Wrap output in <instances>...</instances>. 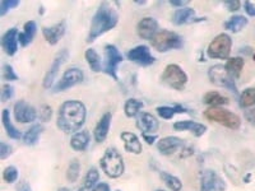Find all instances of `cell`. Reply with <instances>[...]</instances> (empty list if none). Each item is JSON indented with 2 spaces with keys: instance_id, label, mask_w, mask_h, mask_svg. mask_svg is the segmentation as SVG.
<instances>
[{
  "instance_id": "cell-31",
  "label": "cell",
  "mask_w": 255,
  "mask_h": 191,
  "mask_svg": "<svg viewBox=\"0 0 255 191\" xmlns=\"http://www.w3.org/2000/svg\"><path fill=\"white\" fill-rule=\"evenodd\" d=\"M144 107V104L142 101L137 100V98H129V100L125 102L124 111L125 115L128 117H135L140 113V110Z\"/></svg>"
},
{
  "instance_id": "cell-4",
  "label": "cell",
  "mask_w": 255,
  "mask_h": 191,
  "mask_svg": "<svg viewBox=\"0 0 255 191\" xmlns=\"http://www.w3.org/2000/svg\"><path fill=\"white\" fill-rule=\"evenodd\" d=\"M203 115L209 121L217 122L220 125L226 126L231 130H237L241 126V119L239 115L221 109V107H211L208 110H205Z\"/></svg>"
},
{
  "instance_id": "cell-35",
  "label": "cell",
  "mask_w": 255,
  "mask_h": 191,
  "mask_svg": "<svg viewBox=\"0 0 255 191\" xmlns=\"http://www.w3.org/2000/svg\"><path fill=\"white\" fill-rule=\"evenodd\" d=\"M239 104L240 107H243V109L255 106V88H248L240 94Z\"/></svg>"
},
{
  "instance_id": "cell-13",
  "label": "cell",
  "mask_w": 255,
  "mask_h": 191,
  "mask_svg": "<svg viewBox=\"0 0 255 191\" xmlns=\"http://www.w3.org/2000/svg\"><path fill=\"white\" fill-rule=\"evenodd\" d=\"M68 57H69V53L66 49H64V50H62L58 53V55H56L55 59H54L53 64H51L50 69L47 70L46 76H45V78H44V87L45 88H51V85H53L54 82H55L58 73H59V69L62 68L63 64L65 63Z\"/></svg>"
},
{
  "instance_id": "cell-9",
  "label": "cell",
  "mask_w": 255,
  "mask_h": 191,
  "mask_svg": "<svg viewBox=\"0 0 255 191\" xmlns=\"http://www.w3.org/2000/svg\"><path fill=\"white\" fill-rule=\"evenodd\" d=\"M123 54L114 45H106L105 46V68L103 72L112 77V79L118 81V66L123 63Z\"/></svg>"
},
{
  "instance_id": "cell-17",
  "label": "cell",
  "mask_w": 255,
  "mask_h": 191,
  "mask_svg": "<svg viewBox=\"0 0 255 191\" xmlns=\"http://www.w3.org/2000/svg\"><path fill=\"white\" fill-rule=\"evenodd\" d=\"M159 120L148 112H140L137 117V128L142 134H153L159 130Z\"/></svg>"
},
{
  "instance_id": "cell-18",
  "label": "cell",
  "mask_w": 255,
  "mask_h": 191,
  "mask_svg": "<svg viewBox=\"0 0 255 191\" xmlns=\"http://www.w3.org/2000/svg\"><path fill=\"white\" fill-rule=\"evenodd\" d=\"M18 36L19 32L17 28H10L5 32L1 37V47L4 53L9 56H13L18 50Z\"/></svg>"
},
{
  "instance_id": "cell-41",
  "label": "cell",
  "mask_w": 255,
  "mask_h": 191,
  "mask_svg": "<svg viewBox=\"0 0 255 191\" xmlns=\"http://www.w3.org/2000/svg\"><path fill=\"white\" fill-rule=\"evenodd\" d=\"M38 116H40L41 121L47 122L51 119V116H53V109H51L49 105H42L40 109V113H38Z\"/></svg>"
},
{
  "instance_id": "cell-40",
  "label": "cell",
  "mask_w": 255,
  "mask_h": 191,
  "mask_svg": "<svg viewBox=\"0 0 255 191\" xmlns=\"http://www.w3.org/2000/svg\"><path fill=\"white\" fill-rule=\"evenodd\" d=\"M3 79L8 82L17 81L18 79V76L14 73V69H13L9 64H4L3 65Z\"/></svg>"
},
{
  "instance_id": "cell-47",
  "label": "cell",
  "mask_w": 255,
  "mask_h": 191,
  "mask_svg": "<svg viewBox=\"0 0 255 191\" xmlns=\"http://www.w3.org/2000/svg\"><path fill=\"white\" fill-rule=\"evenodd\" d=\"M17 191H32L31 186L28 185V182L26 181H21L17 185Z\"/></svg>"
},
{
  "instance_id": "cell-50",
  "label": "cell",
  "mask_w": 255,
  "mask_h": 191,
  "mask_svg": "<svg viewBox=\"0 0 255 191\" xmlns=\"http://www.w3.org/2000/svg\"><path fill=\"white\" fill-rule=\"evenodd\" d=\"M94 191H111V190H110V188L107 184H103L102 182V184H98V185L95 186Z\"/></svg>"
},
{
  "instance_id": "cell-43",
  "label": "cell",
  "mask_w": 255,
  "mask_h": 191,
  "mask_svg": "<svg viewBox=\"0 0 255 191\" xmlns=\"http://www.w3.org/2000/svg\"><path fill=\"white\" fill-rule=\"evenodd\" d=\"M10 154H12V147L1 141V144H0V160H5Z\"/></svg>"
},
{
  "instance_id": "cell-8",
  "label": "cell",
  "mask_w": 255,
  "mask_h": 191,
  "mask_svg": "<svg viewBox=\"0 0 255 191\" xmlns=\"http://www.w3.org/2000/svg\"><path fill=\"white\" fill-rule=\"evenodd\" d=\"M208 78L209 81H211V83L218 85V87L227 88V89L235 92V93L237 92L235 81L231 78L224 65L211 66L208 70Z\"/></svg>"
},
{
  "instance_id": "cell-11",
  "label": "cell",
  "mask_w": 255,
  "mask_h": 191,
  "mask_svg": "<svg viewBox=\"0 0 255 191\" xmlns=\"http://www.w3.org/2000/svg\"><path fill=\"white\" fill-rule=\"evenodd\" d=\"M84 74L79 68H69L65 70V73L63 74L62 79L59 83L55 85V92H63L68 89L70 87L79 84L83 82Z\"/></svg>"
},
{
  "instance_id": "cell-52",
  "label": "cell",
  "mask_w": 255,
  "mask_h": 191,
  "mask_svg": "<svg viewBox=\"0 0 255 191\" xmlns=\"http://www.w3.org/2000/svg\"><path fill=\"white\" fill-rule=\"evenodd\" d=\"M137 4H140V5H142V4H146V1H137Z\"/></svg>"
},
{
  "instance_id": "cell-29",
  "label": "cell",
  "mask_w": 255,
  "mask_h": 191,
  "mask_svg": "<svg viewBox=\"0 0 255 191\" xmlns=\"http://www.w3.org/2000/svg\"><path fill=\"white\" fill-rule=\"evenodd\" d=\"M203 102L211 107H220V106H222V105L228 104V100L224 97V96H222L220 92L212 91V92H208V93L204 94V97H203Z\"/></svg>"
},
{
  "instance_id": "cell-32",
  "label": "cell",
  "mask_w": 255,
  "mask_h": 191,
  "mask_svg": "<svg viewBox=\"0 0 255 191\" xmlns=\"http://www.w3.org/2000/svg\"><path fill=\"white\" fill-rule=\"evenodd\" d=\"M157 112H159V117L165 120H170L175 113H187V109L180 105H175L174 107L170 106H159L157 107Z\"/></svg>"
},
{
  "instance_id": "cell-51",
  "label": "cell",
  "mask_w": 255,
  "mask_h": 191,
  "mask_svg": "<svg viewBox=\"0 0 255 191\" xmlns=\"http://www.w3.org/2000/svg\"><path fill=\"white\" fill-rule=\"evenodd\" d=\"M58 191H69L68 188H60Z\"/></svg>"
},
{
  "instance_id": "cell-2",
  "label": "cell",
  "mask_w": 255,
  "mask_h": 191,
  "mask_svg": "<svg viewBox=\"0 0 255 191\" xmlns=\"http://www.w3.org/2000/svg\"><path fill=\"white\" fill-rule=\"evenodd\" d=\"M119 16L116 10L107 1L101 3L97 12L95 13L92 23H91L90 33H88L87 42H94L95 40L102 36L103 33L109 32L118 25Z\"/></svg>"
},
{
  "instance_id": "cell-27",
  "label": "cell",
  "mask_w": 255,
  "mask_h": 191,
  "mask_svg": "<svg viewBox=\"0 0 255 191\" xmlns=\"http://www.w3.org/2000/svg\"><path fill=\"white\" fill-rule=\"evenodd\" d=\"M194 17H195V10L193 8H181L174 13V21L175 25H184V23L193 22Z\"/></svg>"
},
{
  "instance_id": "cell-39",
  "label": "cell",
  "mask_w": 255,
  "mask_h": 191,
  "mask_svg": "<svg viewBox=\"0 0 255 191\" xmlns=\"http://www.w3.org/2000/svg\"><path fill=\"white\" fill-rule=\"evenodd\" d=\"M18 5V0H3V1L0 3V16L4 17L8 10L13 9V8H17Z\"/></svg>"
},
{
  "instance_id": "cell-30",
  "label": "cell",
  "mask_w": 255,
  "mask_h": 191,
  "mask_svg": "<svg viewBox=\"0 0 255 191\" xmlns=\"http://www.w3.org/2000/svg\"><path fill=\"white\" fill-rule=\"evenodd\" d=\"M248 23H249V21L244 16H233L228 19L227 22L224 23V28L233 32V33H237V32L241 31Z\"/></svg>"
},
{
  "instance_id": "cell-25",
  "label": "cell",
  "mask_w": 255,
  "mask_h": 191,
  "mask_svg": "<svg viewBox=\"0 0 255 191\" xmlns=\"http://www.w3.org/2000/svg\"><path fill=\"white\" fill-rule=\"evenodd\" d=\"M1 120H3V126L5 129L6 135L12 139H21L22 138V133L19 132L16 126L13 125V122L10 121V112L9 110H3L1 113Z\"/></svg>"
},
{
  "instance_id": "cell-10",
  "label": "cell",
  "mask_w": 255,
  "mask_h": 191,
  "mask_svg": "<svg viewBox=\"0 0 255 191\" xmlns=\"http://www.w3.org/2000/svg\"><path fill=\"white\" fill-rule=\"evenodd\" d=\"M227 188L221 176L212 169H204L200 173V191H224Z\"/></svg>"
},
{
  "instance_id": "cell-21",
  "label": "cell",
  "mask_w": 255,
  "mask_h": 191,
  "mask_svg": "<svg viewBox=\"0 0 255 191\" xmlns=\"http://www.w3.org/2000/svg\"><path fill=\"white\" fill-rule=\"evenodd\" d=\"M174 129L178 130V132H190L191 134H194L195 136H202L203 134H205L207 132V126H204L203 124L194 121H178L174 124Z\"/></svg>"
},
{
  "instance_id": "cell-55",
  "label": "cell",
  "mask_w": 255,
  "mask_h": 191,
  "mask_svg": "<svg viewBox=\"0 0 255 191\" xmlns=\"http://www.w3.org/2000/svg\"><path fill=\"white\" fill-rule=\"evenodd\" d=\"M116 191H120V190H116Z\"/></svg>"
},
{
  "instance_id": "cell-3",
  "label": "cell",
  "mask_w": 255,
  "mask_h": 191,
  "mask_svg": "<svg viewBox=\"0 0 255 191\" xmlns=\"http://www.w3.org/2000/svg\"><path fill=\"white\" fill-rule=\"evenodd\" d=\"M100 166L106 175L111 179H118L124 173L125 163L123 156L116 148H109L100 161Z\"/></svg>"
},
{
  "instance_id": "cell-7",
  "label": "cell",
  "mask_w": 255,
  "mask_h": 191,
  "mask_svg": "<svg viewBox=\"0 0 255 191\" xmlns=\"http://www.w3.org/2000/svg\"><path fill=\"white\" fill-rule=\"evenodd\" d=\"M231 46H232V40L226 33H220L211 41L207 54L211 59H228L231 53Z\"/></svg>"
},
{
  "instance_id": "cell-45",
  "label": "cell",
  "mask_w": 255,
  "mask_h": 191,
  "mask_svg": "<svg viewBox=\"0 0 255 191\" xmlns=\"http://www.w3.org/2000/svg\"><path fill=\"white\" fill-rule=\"evenodd\" d=\"M240 5H241V3H240L239 0H228V1H224V6H226L230 12H236V10H239Z\"/></svg>"
},
{
  "instance_id": "cell-53",
  "label": "cell",
  "mask_w": 255,
  "mask_h": 191,
  "mask_svg": "<svg viewBox=\"0 0 255 191\" xmlns=\"http://www.w3.org/2000/svg\"><path fill=\"white\" fill-rule=\"evenodd\" d=\"M78 191H84V188H81V189H79V190H78Z\"/></svg>"
},
{
  "instance_id": "cell-5",
  "label": "cell",
  "mask_w": 255,
  "mask_h": 191,
  "mask_svg": "<svg viewBox=\"0 0 255 191\" xmlns=\"http://www.w3.org/2000/svg\"><path fill=\"white\" fill-rule=\"evenodd\" d=\"M153 49L159 53H166L170 50H179L184 45V41L178 33L171 31H159L155 35V37L151 40Z\"/></svg>"
},
{
  "instance_id": "cell-36",
  "label": "cell",
  "mask_w": 255,
  "mask_h": 191,
  "mask_svg": "<svg viewBox=\"0 0 255 191\" xmlns=\"http://www.w3.org/2000/svg\"><path fill=\"white\" fill-rule=\"evenodd\" d=\"M98 180H100V173L97 168H91L84 177V189H87V190L94 189L97 185Z\"/></svg>"
},
{
  "instance_id": "cell-54",
  "label": "cell",
  "mask_w": 255,
  "mask_h": 191,
  "mask_svg": "<svg viewBox=\"0 0 255 191\" xmlns=\"http://www.w3.org/2000/svg\"><path fill=\"white\" fill-rule=\"evenodd\" d=\"M157 191H163V190H157Z\"/></svg>"
},
{
  "instance_id": "cell-34",
  "label": "cell",
  "mask_w": 255,
  "mask_h": 191,
  "mask_svg": "<svg viewBox=\"0 0 255 191\" xmlns=\"http://www.w3.org/2000/svg\"><path fill=\"white\" fill-rule=\"evenodd\" d=\"M159 177H161V180L163 181V184H165V185L167 186L170 190L180 191L181 189H183V182H181L180 179L176 177V176L170 175V173L161 171V172H159Z\"/></svg>"
},
{
  "instance_id": "cell-49",
  "label": "cell",
  "mask_w": 255,
  "mask_h": 191,
  "mask_svg": "<svg viewBox=\"0 0 255 191\" xmlns=\"http://www.w3.org/2000/svg\"><path fill=\"white\" fill-rule=\"evenodd\" d=\"M143 135V139L144 140L147 141V143H148V144H153V143H155V140L156 139H157V136H156V135H150V134H142Z\"/></svg>"
},
{
  "instance_id": "cell-37",
  "label": "cell",
  "mask_w": 255,
  "mask_h": 191,
  "mask_svg": "<svg viewBox=\"0 0 255 191\" xmlns=\"http://www.w3.org/2000/svg\"><path fill=\"white\" fill-rule=\"evenodd\" d=\"M79 171H81V164L78 162V160H72V162L69 163L68 169H66V179L69 182H75L79 177Z\"/></svg>"
},
{
  "instance_id": "cell-33",
  "label": "cell",
  "mask_w": 255,
  "mask_h": 191,
  "mask_svg": "<svg viewBox=\"0 0 255 191\" xmlns=\"http://www.w3.org/2000/svg\"><path fill=\"white\" fill-rule=\"evenodd\" d=\"M41 133H42V126L38 125V124L32 125L31 128L28 129L27 132L25 133V135H23V141H25V144L27 145L37 144Z\"/></svg>"
},
{
  "instance_id": "cell-42",
  "label": "cell",
  "mask_w": 255,
  "mask_h": 191,
  "mask_svg": "<svg viewBox=\"0 0 255 191\" xmlns=\"http://www.w3.org/2000/svg\"><path fill=\"white\" fill-rule=\"evenodd\" d=\"M13 96H14V88L10 84H4L3 89H1V101L6 102L13 98Z\"/></svg>"
},
{
  "instance_id": "cell-24",
  "label": "cell",
  "mask_w": 255,
  "mask_h": 191,
  "mask_svg": "<svg viewBox=\"0 0 255 191\" xmlns=\"http://www.w3.org/2000/svg\"><path fill=\"white\" fill-rule=\"evenodd\" d=\"M88 144H90V133L87 130L75 133L72 136V140H70V147L77 152L86 151Z\"/></svg>"
},
{
  "instance_id": "cell-28",
  "label": "cell",
  "mask_w": 255,
  "mask_h": 191,
  "mask_svg": "<svg viewBox=\"0 0 255 191\" xmlns=\"http://www.w3.org/2000/svg\"><path fill=\"white\" fill-rule=\"evenodd\" d=\"M84 56H86V60H87L88 65H90L91 70L95 73H100L102 72V61H101V56L98 55L95 49H88L84 54Z\"/></svg>"
},
{
  "instance_id": "cell-16",
  "label": "cell",
  "mask_w": 255,
  "mask_h": 191,
  "mask_svg": "<svg viewBox=\"0 0 255 191\" xmlns=\"http://www.w3.org/2000/svg\"><path fill=\"white\" fill-rule=\"evenodd\" d=\"M138 36L143 40H152L155 35L159 32V23L152 17H146L139 21L137 26Z\"/></svg>"
},
{
  "instance_id": "cell-38",
  "label": "cell",
  "mask_w": 255,
  "mask_h": 191,
  "mask_svg": "<svg viewBox=\"0 0 255 191\" xmlns=\"http://www.w3.org/2000/svg\"><path fill=\"white\" fill-rule=\"evenodd\" d=\"M3 179L4 181L8 182V184H13L16 182L18 179V169L14 166H8L3 172Z\"/></svg>"
},
{
  "instance_id": "cell-20",
  "label": "cell",
  "mask_w": 255,
  "mask_h": 191,
  "mask_svg": "<svg viewBox=\"0 0 255 191\" xmlns=\"http://www.w3.org/2000/svg\"><path fill=\"white\" fill-rule=\"evenodd\" d=\"M111 119H112L111 113L106 112L105 115L101 117L100 121L97 122V125L96 128H95V132H94L95 140H96L97 143H102V141H105L106 138H107L110 125H111Z\"/></svg>"
},
{
  "instance_id": "cell-26",
  "label": "cell",
  "mask_w": 255,
  "mask_h": 191,
  "mask_svg": "<svg viewBox=\"0 0 255 191\" xmlns=\"http://www.w3.org/2000/svg\"><path fill=\"white\" fill-rule=\"evenodd\" d=\"M244 64H245V61H244L243 57H231V59L227 60V63L224 66H226L228 74L233 81H236L240 77V74L243 72Z\"/></svg>"
},
{
  "instance_id": "cell-1",
  "label": "cell",
  "mask_w": 255,
  "mask_h": 191,
  "mask_svg": "<svg viewBox=\"0 0 255 191\" xmlns=\"http://www.w3.org/2000/svg\"><path fill=\"white\" fill-rule=\"evenodd\" d=\"M87 117L86 106L81 101H65L58 113V128L65 134L78 133Z\"/></svg>"
},
{
  "instance_id": "cell-15",
  "label": "cell",
  "mask_w": 255,
  "mask_h": 191,
  "mask_svg": "<svg viewBox=\"0 0 255 191\" xmlns=\"http://www.w3.org/2000/svg\"><path fill=\"white\" fill-rule=\"evenodd\" d=\"M184 147H185V143L183 139L178 138V136H165L157 143L159 153L163 156H171Z\"/></svg>"
},
{
  "instance_id": "cell-44",
  "label": "cell",
  "mask_w": 255,
  "mask_h": 191,
  "mask_svg": "<svg viewBox=\"0 0 255 191\" xmlns=\"http://www.w3.org/2000/svg\"><path fill=\"white\" fill-rule=\"evenodd\" d=\"M244 116H245L246 121L255 126V107H253V109H246L245 112H244Z\"/></svg>"
},
{
  "instance_id": "cell-23",
  "label": "cell",
  "mask_w": 255,
  "mask_h": 191,
  "mask_svg": "<svg viewBox=\"0 0 255 191\" xmlns=\"http://www.w3.org/2000/svg\"><path fill=\"white\" fill-rule=\"evenodd\" d=\"M36 31H37V26H36L34 21H28V22H26L25 27H23V32H21L18 36L21 46L26 47L31 44L32 41H33L34 36H36Z\"/></svg>"
},
{
  "instance_id": "cell-19",
  "label": "cell",
  "mask_w": 255,
  "mask_h": 191,
  "mask_svg": "<svg viewBox=\"0 0 255 191\" xmlns=\"http://www.w3.org/2000/svg\"><path fill=\"white\" fill-rule=\"evenodd\" d=\"M65 22H60L53 27H44L42 35H44L45 40L47 41V44L56 45L65 33Z\"/></svg>"
},
{
  "instance_id": "cell-6",
  "label": "cell",
  "mask_w": 255,
  "mask_h": 191,
  "mask_svg": "<svg viewBox=\"0 0 255 191\" xmlns=\"http://www.w3.org/2000/svg\"><path fill=\"white\" fill-rule=\"evenodd\" d=\"M161 81L172 89L181 91L187 85L188 76L178 64H168L162 73Z\"/></svg>"
},
{
  "instance_id": "cell-46",
  "label": "cell",
  "mask_w": 255,
  "mask_h": 191,
  "mask_svg": "<svg viewBox=\"0 0 255 191\" xmlns=\"http://www.w3.org/2000/svg\"><path fill=\"white\" fill-rule=\"evenodd\" d=\"M245 12L248 13V16L255 17V4L252 1H246L245 3Z\"/></svg>"
},
{
  "instance_id": "cell-12",
  "label": "cell",
  "mask_w": 255,
  "mask_h": 191,
  "mask_svg": "<svg viewBox=\"0 0 255 191\" xmlns=\"http://www.w3.org/2000/svg\"><path fill=\"white\" fill-rule=\"evenodd\" d=\"M13 112H14V117L18 122L21 124H30V122H33L37 117V112L34 110V107L31 106L30 104H27L26 101L21 100L18 101L16 105H14V109H13Z\"/></svg>"
},
{
  "instance_id": "cell-22",
  "label": "cell",
  "mask_w": 255,
  "mask_h": 191,
  "mask_svg": "<svg viewBox=\"0 0 255 191\" xmlns=\"http://www.w3.org/2000/svg\"><path fill=\"white\" fill-rule=\"evenodd\" d=\"M120 138L124 141L125 151L133 154L142 153V144H140V140L137 135L130 132H124L120 134Z\"/></svg>"
},
{
  "instance_id": "cell-14",
  "label": "cell",
  "mask_w": 255,
  "mask_h": 191,
  "mask_svg": "<svg viewBox=\"0 0 255 191\" xmlns=\"http://www.w3.org/2000/svg\"><path fill=\"white\" fill-rule=\"evenodd\" d=\"M128 59L133 61V63H137L138 65L142 66H148L152 65L156 61L155 57L151 55L150 49L144 45H139V46L131 49L129 53H128Z\"/></svg>"
},
{
  "instance_id": "cell-48",
  "label": "cell",
  "mask_w": 255,
  "mask_h": 191,
  "mask_svg": "<svg viewBox=\"0 0 255 191\" xmlns=\"http://www.w3.org/2000/svg\"><path fill=\"white\" fill-rule=\"evenodd\" d=\"M170 4H171L172 6H176V8H184V6L187 5V4H189V1L188 0H185V1H183V0H172V1H170Z\"/></svg>"
}]
</instances>
